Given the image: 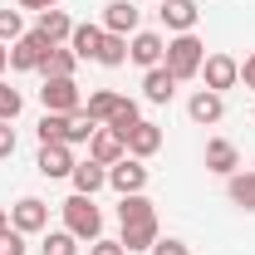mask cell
I'll list each match as a JSON object with an SVG mask.
<instances>
[{"label": "cell", "instance_id": "1", "mask_svg": "<svg viewBox=\"0 0 255 255\" xmlns=\"http://www.w3.org/2000/svg\"><path fill=\"white\" fill-rule=\"evenodd\" d=\"M162 64H167V74H172L177 84H182V79H196V74H201V64H206V44L196 39V30H191V34H172V39H167Z\"/></svg>", "mask_w": 255, "mask_h": 255}, {"label": "cell", "instance_id": "2", "mask_svg": "<svg viewBox=\"0 0 255 255\" xmlns=\"http://www.w3.org/2000/svg\"><path fill=\"white\" fill-rule=\"evenodd\" d=\"M64 231H69V236H79V241H89V246L103 236V211L94 206V196L74 191V196L64 201Z\"/></svg>", "mask_w": 255, "mask_h": 255}, {"label": "cell", "instance_id": "3", "mask_svg": "<svg viewBox=\"0 0 255 255\" xmlns=\"http://www.w3.org/2000/svg\"><path fill=\"white\" fill-rule=\"evenodd\" d=\"M49 49H54V44H49L39 30H25L15 44H10V69L30 74V69H39V64H44V54H49Z\"/></svg>", "mask_w": 255, "mask_h": 255}, {"label": "cell", "instance_id": "4", "mask_svg": "<svg viewBox=\"0 0 255 255\" xmlns=\"http://www.w3.org/2000/svg\"><path fill=\"white\" fill-rule=\"evenodd\" d=\"M39 103H44V113H74V108H84V94L74 79H44Z\"/></svg>", "mask_w": 255, "mask_h": 255}, {"label": "cell", "instance_id": "5", "mask_svg": "<svg viewBox=\"0 0 255 255\" xmlns=\"http://www.w3.org/2000/svg\"><path fill=\"white\" fill-rule=\"evenodd\" d=\"M10 226H15L20 236H39V231H49V206H44L39 196H20V201L10 206Z\"/></svg>", "mask_w": 255, "mask_h": 255}, {"label": "cell", "instance_id": "6", "mask_svg": "<svg viewBox=\"0 0 255 255\" xmlns=\"http://www.w3.org/2000/svg\"><path fill=\"white\" fill-rule=\"evenodd\" d=\"M162 54H167V39H162L157 30H137L132 39H128V59L137 64L142 74H147V69H157Z\"/></svg>", "mask_w": 255, "mask_h": 255}, {"label": "cell", "instance_id": "7", "mask_svg": "<svg viewBox=\"0 0 255 255\" xmlns=\"http://www.w3.org/2000/svg\"><path fill=\"white\" fill-rule=\"evenodd\" d=\"M201 79H206V89H211V94H226V89H236V84H241V64L231 59V54H206Z\"/></svg>", "mask_w": 255, "mask_h": 255}, {"label": "cell", "instance_id": "8", "mask_svg": "<svg viewBox=\"0 0 255 255\" xmlns=\"http://www.w3.org/2000/svg\"><path fill=\"white\" fill-rule=\"evenodd\" d=\"M34 167H39V177H74V147L69 142H39V157H34Z\"/></svg>", "mask_w": 255, "mask_h": 255}, {"label": "cell", "instance_id": "9", "mask_svg": "<svg viewBox=\"0 0 255 255\" xmlns=\"http://www.w3.org/2000/svg\"><path fill=\"white\" fill-rule=\"evenodd\" d=\"M108 187L118 191V196H132V191H147V167L137 157H123L108 167Z\"/></svg>", "mask_w": 255, "mask_h": 255}, {"label": "cell", "instance_id": "10", "mask_svg": "<svg viewBox=\"0 0 255 255\" xmlns=\"http://www.w3.org/2000/svg\"><path fill=\"white\" fill-rule=\"evenodd\" d=\"M118 241H123L128 255H132V251H152V246L162 241V236H157V211H152V216H132V221H123V236H118Z\"/></svg>", "mask_w": 255, "mask_h": 255}, {"label": "cell", "instance_id": "11", "mask_svg": "<svg viewBox=\"0 0 255 255\" xmlns=\"http://www.w3.org/2000/svg\"><path fill=\"white\" fill-rule=\"evenodd\" d=\"M137 25H142V10L132 0H108L103 5V30L108 34H137Z\"/></svg>", "mask_w": 255, "mask_h": 255}, {"label": "cell", "instance_id": "12", "mask_svg": "<svg viewBox=\"0 0 255 255\" xmlns=\"http://www.w3.org/2000/svg\"><path fill=\"white\" fill-rule=\"evenodd\" d=\"M162 25L172 34H191L196 30V20H201V10H196V0H162Z\"/></svg>", "mask_w": 255, "mask_h": 255}, {"label": "cell", "instance_id": "13", "mask_svg": "<svg viewBox=\"0 0 255 255\" xmlns=\"http://www.w3.org/2000/svg\"><path fill=\"white\" fill-rule=\"evenodd\" d=\"M89 157H94V162H103V167L123 162V157H128V142H123V132H113V128H98L94 137H89Z\"/></svg>", "mask_w": 255, "mask_h": 255}, {"label": "cell", "instance_id": "14", "mask_svg": "<svg viewBox=\"0 0 255 255\" xmlns=\"http://www.w3.org/2000/svg\"><path fill=\"white\" fill-rule=\"evenodd\" d=\"M201 157H206V172H216V177L241 172V152H236V142H231V137H211Z\"/></svg>", "mask_w": 255, "mask_h": 255}, {"label": "cell", "instance_id": "15", "mask_svg": "<svg viewBox=\"0 0 255 255\" xmlns=\"http://www.w3.org/2000/svg\"><path fill=\"white\" fill-rule=\"evenodd\" d=\"M221 113H226V98L211 94V89H196V94L187 98V118H191V123H201V128L221 123Z\"/></svg>", "mask_w": 255, "mask_h": 255}, {"label": "cell", "instance_id": "16", "mask_svg": "<svg viewBox=\"0 0 255 255\" xmlns=\"http://www.w3.org/2000/svg\"><path fill=\"white\" fill-rule=\"evenodd\" d=\"M123 142H128V157L147 162V157H152V152H157V147H162V128L142 118V123H137V128H128V137H123Z\"/></svg>", "mask_w": 255, "mask_h": 255}, {"label": "cell", "instance_id": "17", "mask_svg": "<svg viewBox=\"0 0 255 255\" xmlns=\"http://www.w3.org/2000/svg\"><path fill=\"white\" fill-rule=\"evenodd\" d=\"M69 182H74V191H84V196H94V191H103L108 187V167H103V162H74V177H69Z\"/></svg>", "mask_w": 255, "mask_h": 255}, {"label": "cell", "instance_id": "18", "mask_svg": "<svg viewBox=\"0 0 255 255\" xmlns=\"http://www.w3.org/2000/svg\"><path fill=\"white\" fill-rule=\"evenodd\" d=\"M172 94H177V79L167 74V64H157V69L142 74V98L147 103H172Z\"/></svg>", "mask_w": 255, "mask_h": 255}, {"label": "cell", "instance_id": "19", "mask_svg": "<svg viewBox=\"0 0 255 255\" xmlns=\"http://www.w3.org/2000/svg\"><path fill=\"white\" fill-rule=\"evenodd\" d=\"M34 30L44 34L49 44H64V39L74 34V20H69V15H64L59 5H54V10H39V25H34Z\"/></svg>", "mask_w": 255, "mask_h": 255}, {"label": "cell", "instance_id": "20", "mask_svg": "<svg viewBox=\"0 0 255 255\" xmlns=\"http://www.w3.org/2000/svg\"><path fill=\"white\" fill-rule=\"evenodd\" d=\"M74 69H79V54H74V49H64V44H54V49L44 54V64H39V74H44V79H74Z\"/></svg>", "mask_w": 255, "mask_h": 255}, {"label": "cell", "instance_id": "21", "mask_svg": "<svg viewBox=\"0 0 255 255\" xmlns=\"http://www.w3.org/2000/svg\"><path fill=\"white\" fill-rule=\"evenodd\" d=\"M98 44H103V25H74L69 49H74L79 59H98Z\"/></svg>", "mask_w": 255, "mask_h": 255}, {"label": "cell", "instance_id": "22", "mask_svg": "<svg viewBox=\"0 0 255 255\" xmlns=\"http://www.w3.org/2000/svg\"><path fill=\"white\" fill-rule=\"evenodd\" d=\"M226 196H231L241 211H255V172H231V177H226Z\"/></svg>", "mask_w": 255, "mask_h": 255}, {"label": "cell", "instance_id": "23", "mask_svg": "<svg viewBox=\"0 0 255 255\" xmlns=\"http://www.w3.org/2000/svg\"><path fill=\"white\" fill-rule=\"evenodd\" d=\"M118 103H123V94H113V89H98V94H89V103H84V113H89L94 123H108V118L118 113Z\"/></svg>", "mask_w": 255, "mask_h": 255}, {"label": "cell", "instance_id": "24", "mask_svg": "<svg viewBox=\"0 0 255 255\" xmlns=\"http://www.w3.org/2000/svg\"><path fill=\"white\" fill-rule=\"evenodd\" d=\"M98 128H103V123H94L84 108H74V113H69V128H64V142H69V147H79V142H89V137H94Z\"/></svg>", "mask_w": 255, "mask_h": 255}, {"label": "cell", "instance_id": "25", "mask_svg": "<svg viewBox=\"0 0 255 255\" xmlns=\"http://www.w3.org/2000/svg\"><path fill=\"white\" fill-rule=\"evenodd\" d=\"M98 64H103V69H118V64H128V34H108V30H103Z\"/></svg>", "mask_w": 255, "mask_h": 255}, {"label": "cell", "instance_id": "26", "mask_svg": "<svg viewBox=\"0 0 255 255\" xmlns=\"http://www.w3.org/2000/svg\"><path fill=\"white\" fill-rule=\"evenodd\" d=\"M39 255H79V236H69V231H44Z\"/></svg>", "mask_w": 255, "mask_h": 255}, {"label": "cell", "instance_id": "27", "mask_svg": "<svg viewBox=\"0 0 255 255\" xmlns=\"http://www.w3.org/2000/svg\"><path fill=\"white\" fill-rule=\"evenodd\" d=\"M137 123H142L137 103H132V98H123V103H118V113H113V118H108L103 128H113V132H123V137H128V128H137Z\"/></svg>", "mask_w": 255, "mask_h": 255}, {"label": "cell", "instance_id": "28", "mask_svg": "<svg viewBox=\"0 0 255 255\" xmlns=\"http://www.w3.org/2000/svg\"><path fill=\"white\" fill-rule=\"evenodd\" d=\"M152 211H157V206H152L142 191H132V196H123V201H118V221H132V216H152Z\"/></svg>", "mask_w": 255, "mask_h": 255}, {"label": "cell", "instance_id": "29", "mask_svg": "<svg viewBox=\"0 0 255 255\" xmlns=\"http://www.w3.org/2000/svg\"><path fill=\"white\" fill-rule=\"evenodd\" d=\"M20 108H25V94H20V89H10V84H0V123H15V118H20Z\"/></svg>", "mask_w": 255, "mask_h": 255}, {"label": "cell", "instance_id": "30", "mask_svg": "<svg viewBox=\"0 0 255 255\" xmlns=\"http://www.w3.org/2000/svg\"><path fill=\"white\" fill-rule=\"evenodd\" d=\"M64 128H69V113H44L39 118V142H64Z\"/></svg>", "mask_w": 255, "mask_h": 255}, {"label": "cell", "instance_id": "31", "mask_svg": "<svg viewBox=\"0 0 255 255\" xmlns=\"http://www.w3.org/2000/svg\"><path fill=\"white\" fill-rule=\"evenodd\" d=\"M25 34V20H20V10H0V44H15Z\"/></svg>", "mask_w": 255, "mask_h": 255}, {"label": "cell", "instance_id": "32", "mask_svg": "<svg viewBox=\"0 0 255 255\" xmlns=\"http://www.w3.org/2000/svg\"><path fill=\"white\" fill-rule=\"evenodd\" d=\"M0 255H25V236H20L15 226H5V231H0Z\"/></svg>", "mask_w": 255, "mask_h": 255}, {"label": "cell", "instance_id": "33", "mask_svg": "<svg viewBox=\"0 0 255 255\" xmlns=\"http://www.w3.org/2000/svg\"><path fill=\"white\" fill-rule=\"evenodd\" d=\"M89 255H128V251H123V241H108V236H98L94 246H89Z\"/></svg>", "mask_w": 255, "mask_h": 255}, {"label": "cell", "instance_id": "34", "mask_svg": "<svg viewBox=\"0 0 255 255\" xmlns=\"http://www.w3.org/2000/svg\"><path fill=\"white\" fill-rule=\"evenodd\" d=\"M147 255H191V251H187V241H172V236H167V241H157Z\"/></svg>", "mask_w": 255, "mask_h": 255}, {"label": "cell", "instance_id": "35", "mask_svg": "<svg viewBox=\"0 0 255 255\" xmlns=\"http://www.w3.org/2000/svg\"><path fill=\"white\" fill-rule=\"evenodd\" d=\"M5 157H15V128L10 123H0V162Z\"/></svg>", "mask_w": 255, "mask_h": 255}, {"label": "cell", "instance_id": "36", "mask_svg": "<svg viewBox=\"0 0 255 255\" xmlns=\"http://www.w3.org/2000/svg\"><path fill=\"white\" fill-rule=\"evenodd\" d=\"M241 84H246V89H255V49L246 54V64H241Z\"/></svg>", "mask_w": 255, "mask_h": 255}, {"label": "cell", "instance_id": "37", "mask_svg": "<svg viewBox=\"0 0 255 255\" xmlns=\"http://www.w3.org/2000/svg\"><path fill=\"white\" fill-rule=\"evenodd\" d=\"M59 0H20V10H54Z\"/></svg>", "mask_w": 255, "mask_h": 255}, {"label": "cell", "instance_id": "38", "mask_svg": "<svg viewBox=\"0 0 255 255\" xmlns=\"http://www.w3.org/2000/svg\"><path fill=\"white\" fill-rule=\"evenodd\" d=\"M10 69V44H0V74Z\"/></svg>", "mask_w": 255, "mask_h": 255}, {"label": "cell", "instance_id": "39", "mask_svg": "<svg viewBox=\"0 0 255 255\" xmlns=\"http://www.w3.org/2000/svg\"><path fill=\"white\" fill-rule=\"evenodd\" d=\"M5 226H10V211H5V206H0V231H5Z\"/></svg>", "mask_w": 255, "mask_h": 255}, {"label": "cell", "instance_id": "40", "mask_svg": "<svg viewBox=\"0 0 255 255\" xmlns=\"http://www.w3.org/2000/svg\"><path fill=\"white\" fill-rule=\"evenodd\" d=\"M157 5H162V0H157Z\"/></svg>", "mask_w": 255, "mask_h": 255}]
</instances>
